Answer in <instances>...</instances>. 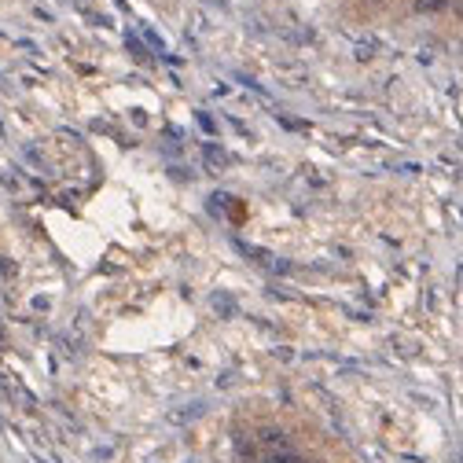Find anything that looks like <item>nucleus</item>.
I'll list each match as a JSON object with an SVG mask.
<instances>
[{"label":"nucleus","mask_w":463,"mask_h":463,"mask_svg":"<svg viewBox=\"0 0 463 463\" xmlns=\"http://www.w3.org/2000/svg\"><path fill=\"white\" fill-rule=\"evenodd\" d=\"M257 445H261V452H287V449H294V445H290V438L283 434V430H276V427H261V430H257Z\"/></svg>","instance_id":"1"},{"label":"nucleus","mask_w":463,"mask_h":463,"mask_svg":"<svg viewBox=\"0 0 463 463\" xmlns=\"http://www.w3.org/2000/svg\"><path fill=\"white\" fill-rule=\"evenodd\" d=\"M0 272H4V276H15L19 268H15V261H8V257H0Z\"/></svg>","instance_id":"4"},{"label":"nucleus","mask_w":463,"mask_h":463,"mask_svg":"<svg viewBox=\"0 0 463 463\" xmlns=\"http://www.w3.org/2000/svg\"><path fill=\"white\" fill-rule=\"evenodd\" d=\"M449 0H416V8L419 12H438V8H445Z\"/></svg>","instance_id":"2"},{"label":"nucleus","mask_w":463,"mask_h":463,"mask_svg":"<svg viewBox=\"0 0 463 463\" xmlns=\"http://www.w3.org/2000/svg\"><path fill=\"white\" fill-rule=\"evenodd\" d=\"M206 158H210V162H217V166H221V162H228V155H224L221 147H213V144L206 147Z\"/></svg>","instance_id":"3"}]
</instances>
